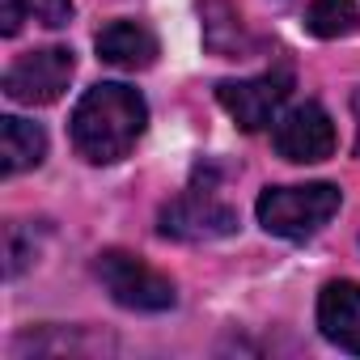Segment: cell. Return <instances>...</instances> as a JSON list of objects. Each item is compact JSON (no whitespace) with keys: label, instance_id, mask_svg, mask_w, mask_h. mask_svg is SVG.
I'll list each match as a JSON object with an SVG mask.
<instances>
[{"label":"cell","instance_id":"6da1fadb","mask_svg":"<svg viewBox=\"0 0 360 360\" xmlns=\"http://www.w3.org/2000/svg\"><path fill=\"white\" fill-rule=\"evenodd\" d=\"M148 127V106L140 98V89L123 85V81H102L94 89H85V98L72 110V148L94 161V165H115L123 161L136 140Z\"/></svg>","mask_w":360,"mask_h":360},{"label":"cell","instance_id":"7a4b0ae2","mask_svg":"<svg viewBox=\"0 0 360 360\" xmlns=\"http://www.w3.org/2000/svg\"><path fill=\"white\" fill-rule=\"evenodd\" d=\"M339 204H343V191L335 183H305V187H267L255 212L271 238L305 242L339 212Z\"/></svg>","mask_w":360,"mask_h":360},{"label":"cell","instance_id":"3957f363","mask_svg":"<svg viewBox=\"0 0 360 360\" xmlns=\"http://www.w3.org/2000/svg\"><path fill=\"white\" fill-rule=\"evenodd\" d=\"M98 280L115 305L136 309V314H161L178 301L174 280L161 276L157 267H148L140 255H127V250H102L98 255Z\"/></svg>","mask_w":360,"mask_h":360},{"label":"cell","instance_id":"277c9868","mask_svg":"<svg viewBox=\"0 0 360 360\" xmlns=\"http://www.w3.org/2000/svg\"><path fill=\"white\" fill-rule=\"evenodd\" d=\"M292 94V68L288 64H276L259 77H246V81H221L217 85V102L229 110V119L242 127V131H263L280 119V106L288 102Z\"/></svg>","mask_w":360,"mask_h":360},{"label":"cell","instance_id":"5b68a950","mask_svg":"<svg viewBox=\"0 0 360 360\" xmlns=\"http://www.w3.org/2000/svg\"><path fill=\"white\" fill-rule=\"evenodd\" d=\"M233 229H238V212L225 200H217L208 187H191L183 195H174L157 217V233L174 242H217V238H229Z\"/></svg>","mask_w":360,"mask_h":360},{"label":"cell","instance_id":"8992f818","mask_svg":"<svg viewBox=\"0 0 360 360\" xmlns=\"http://www.w3.org/2000/svg\"><path fill=\"white\" fill-rule=\"evenodd\" d=\"M72 72H77V56L68 47H43V51L22 56L18 64H9L5 94L22 106H51L68 89Z\"/></svg>","mask_w":360,"mask_h":360},{"label":"cell","instance_id":"52a82bcc","mask_svg":"<svg viewBox=\"0 0 360 360\" xmlns=\"http://www.w3.org/2000/svg\"><path fill=\"white\" fill-rule=\"evenodd\" d=\"M271 144L284 161L314 165V161H326L335 153V123L318 102H301V106H292L288 115L276 119Z\"/></svg>","mask_w":360,"mask_h":360},{"label":"cell","instance_id":"ba28073f","mask_svg":"<svg viewBox=\"0 0 360 360\" xmlns=\"http://www.w3.org/2000/svg\"><path fill=\"white\" fill-rule=\"evenodd\" d=\"M318 330L339 347L360 356V284L335 280L318 297Z\"/></svg>","mask_w":360,"mask_h":360},{"label":"cell","instance_id":"9c48e42d","mask_svg":"<svg viewBox=\"0 0 360 360\" xmlns=\"http://www.w3.org/2000/svg\"><path fill=\"white\" fill-rule=\"evenodd\" d=\"M157 51H161L157 34L144 22H131V18H119V22L102 26V34H98V60L110 64V68H123V72L153 68Z\"/></svg>","mask_w":360,"mask_h":360},{"label":"cell","instance_id":"30bf717a","mask_svg":"<svg viewBox=\"0 0 360 360\" xmlns=\"http://www.w3.org/2000/svg\"><path fill=\"white\" fill-rule=\"evenodd\" d=\"M0 153H5V174H26L34 165H43L47 157V131L39 123H26L18 115L0 119Z\"/></svg>","mask_w":360,"mask_h":360},{"label":"cell","instance_id":"8fae6325","mask_svg":"<svg viewBox=\"0 0 360 360\" xmlns=\"http://www.w3.org/2000/svg\"><path fill=\"white\" fill-rule=\"evenodd\" d=\"M22 22H39L47 30H64L72 22V0H5V5H0V30L13 39L22 30Z\"/></svg>","mask_w":360,"mask_h":360},{"label":"cell","instance_id":"7c38bea8","mask_svg":"<svg viewBox=\"0 0 360 360\" xmlns=\"http://www.w3.org/2000/svg\"><path fill=\"white\" fill-rule=\"evenodd\" d=\"M360 26L356 0H314L305 9V30L314 39H347Z\"/></svg>","mask_w":360,"mask_h":360},{"label":"cell","instance_id":"4fadbf2b","mask_svg":"<svg viewBox=\"0 0 360 360\" xmlns=\"http://www.w3.org/2000/svg\"><path fill=\"white\" fill-rule=\"evenodd\" d=\"M352 110H356V157H360V94L352 98Z\"/></svg>","mask_w":360,"mask_h":360}]
</instances>
